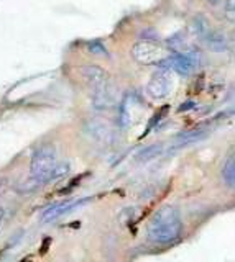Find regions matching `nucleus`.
<instances>
[{"instance_id": "nucleus-14", "label": "nucleus", "mask_w": 235, "mask_h": 262, "mask_svg": "<svg viewBox=\"0 0 235 262\" xmlns=\"http://www.w3.org/2000/svg\"><path fill=\"white\" fill-rule=\"evenodd\" d=\"M130 121H132V115H130V108H128V98H125L119 110V125L122 128H127L130 125Z\"/></svg>"}, {"instance_id": "nucleus-5", "label": "nucleus", "mask_w": 235, "mask_h": 262, "mask_svg": "<svg viewBox=\"0 0 235 262\" xmlns=\"http://www.w3.org/2000/svg\"><path fill=\"white\" fill-rule=\"evenodd\" d=\"M173 89V76L168 69H158L151 74V77L147 84V94L155 98V100H161L169 95Z\"/></svg>"}, {"instance_id": "nucleus-10", "label": "nucleus", "mask_w": 235, "mask_h": 262, "mask_svg": "<svg viewBox=\"0 0 235 262\" xmlns=\"http://www.w3.org/2000/svg\"><path fill=\"white\" fill-rule=\"evenodd\" d=\"M89 199H83V200H77V202H64V203H56L53 207L48 208L45 213H43V221H53L56 218H60L64 213H69L74 208L81 207L83 203H87Z\"/></svg>"}, {"instance_id": "nucleus-11", "label": "nucleus", "mask_w": 235, "mask_h": 262, "mask_svg": "<svg viewBox=\"0 0 235 262\" xmlns=\"http://www.w3.org/2000/svg\"><path fill=\"white\" fill-rule=\"evenodd\" d=\"M221 179L225 184V187L235 190V154L229 156V158L224 161L222 169H221Z\"/></svg>"}, {"instance_id": "nucleus-12", "label": "nucleus", "mask_w": 235, "mask_h": 262, "mask_svg": "<svg viewBox=\"0 0 235 262\" xmlns=\"http://www.w3.org/2000/svg\"><path fill=\"white\" fill-rule=\"evenodd\" d=\"M191 28H192V33L196 35L199 39L206 35V33L212 28L210 27V23H209V20L206 18V15H196L192 18V21H191Z\"/></svg>"}, {"instance_id": "nucleus-20", "label": "nucleus", "mask_w": 235, "mask_h": 262, "mask_svg": "<svg viewBox=\"0 0 235 262\" xmlns=\"http://www.w3.org/2000/svg\"><path fill=\"white\" fill-rule=\"evenodd\" d=\"M207 2H209L210 5H217V4H219V0H207Z\"/></svg>"}, {"instance_id": "nucleus-3", "label": "nucleus", "mask_w": 235, "mask_h": 262, "mask_svg": "<svg viewBox=\"0 0 235 262\" xmlns=\"http://www.w3.org/2000/svg\"><path fill=\"white\" fill-rule=\"evenodd\" d=\"M201 66V56L194 51H184V53H174L169 54L166 59H163L158 68L160 69H168V71H176L181 76H189Z\"/></svg>"}, {"instance_id": "nucleus-8", "label": "nucleus", "mask_w": 235, "mask_h": 262, "mask_svg": "<svg viewBox=\"0 0 235 262\" xmlns=\"http://www.w3.org/2000/svg\"><path fill=\"white\" fill-rule=\"evenodd\" d=\"M81 74H83L84 80L92 90L101 89L109 84V74L102 68H99V66H84V68L81 69Z\"/></svg>"}, {"instance_id": "nucleus-15", "label": "nucleus", "mask_w": 235, "mask_h": 262, "mask_svg": "<svg viewBox=\"0 0 235 262\" xmlns=\"http://www.w3.org/2000/svg\"><path fill=\"white\" fill-rule=\"evenodd\" d=\"M87 51L91 53L92 56H97V57H107L109 56V51L107 48L104 46V43H101V41H89L87 43Z\"/></svg>"}, {"instance_id": "nucleus-7", "label": "nucleus", "mask_w": 235, "mask_h": 262, "mask_svg": "<svg viewBox=\"0 0 235 262\" xmlns=\"http://www.w3.org/2000/svg\"><path fill=\"white\" fill-rule=\"evenodd\" d=\"M115 102H117V94L110 82L101 89L92 90V106L95 110H109L115 105Z\"/></svg>"}, {"instance_id": "nucleus-4", "label": "nucleus", "mask_w": 235, "mask_h": 262, "mask_svg": "<svg viewBox=\"0 0 235 262\" xmlns=\"http://www.w3.org/2000/svg\"><path fill=\"white\" fill-rule=\"evenodd\" d=\"M132 56L136 62L145 64V66H158L163 59L169 56L163 46H160L158 43L151 39L139 41L132 48Z\"/></svg>"}, {"instance_id": "nucleus-6", "label": "nucleus", "mask_w": 235, "mask_h": 262, "mask_svg": "<svg viewBox=\"0 0 235 262\" xmlns=\"http://www.w3.org/2000/svg\"><path fill=\"white\" fill-rule=\"evenodd\" d=\"M84 131H86V135L91 139H94L95 143L110 144L113 141V129L109 123L104 120H99V118L89 120L84 126Z\"/></svg>"}, {"instance_id": "nucleus-18", "label": "nucleus", "mask_w": 235, "mask_h": 262, "mask_svg": "<svg viewBox=\"0 0 235 262\" xmlns=\"http://www.w3.org/2000/svg\"><path fill=\"white\" fill-rule=\"evenodd\" d=\"M4 218H5V210L0 207V226H2V223H4Z\"/></svg>"}, {"instance_id": "nucleus-16", "label": "nucleus", "mask_w": 235, "mask_h": 262, "mask_svg": "<svg viewBox=\"0 0 235 262\" xmlns=\"http://www.w3.org/2000/svg\"><path fill=\"white\" fill-rule=\"evenodd\" d=\"M224 12H225L227 20L235 23V0H227L225 7H224Z\"/></svg>"}, {"instance_id": "nucleus-13", "label": "nucleus", "mask_w": 235, "mask_h": 262, "mask_svg": "<svg viewBox=\"0 0 235 262\" xmlns=\"http://www.w3.org/2000/svg\"><path fill=\"white\" fill-rule=\"evenodd\" d=\"M161 152V144H153V146H148L145 147L143 151H140L139 154H136V161L140 162H147L153 158H156V156Z\"/></svg>"}, {"instance_id": "nucleus-9", "label": "nucleus", "mask_w": 235, "mask_h": 262, "mask_svg": "<svg viewBox=\"0 0 235 262\" xmlns=\"http://www.w3.org/2000/svg\"><path fill=\"white\" fill-rule=\"evenodd\" d=\"M202 45H204L209 51L212 53H225L229 49V39L222 31L210 28L204 36L201 38Z\"/></svg>"}, {"instance_id": "nucleus-19", "label": "nucleus", "mask_w": 235, "mask_h": 262, "mask_svg": "<svg viewBox=\"0 0 235 262\" xmlns=\"http://www.w3.org/2000/svg\"><path fill=\"white\" fill-rule=\"evenodd\" d=\"M230 41H232V45L235 46V31H232V35H230Z\"/></svg>"}, {"instance_id": "nucleus-2", "label": "nucleus", "mask_w": 235, "mask_h": 262, "mask_svg": "<svg viewBox=\"0 0 235 262\" xmlns=\"http://www.w3.org/2000/svg\"><path fill=\"white\" fill-rule=\"evenodd\" d=\"M69 172V166L64 162H58L56 151L53 146H42L31 156L30 176L35 184L45 185L53 180L64 177Z\"/></svg>"}, {"instance_id": "nucleus-1", "label": "nucleus", "mask_w": 235, "mask_h": 262, "mask_svg": "<svg viewBox=\"0 0 235 262\" xmlns=\"http://www.w3.org/2000/svg\"><path fill=\"white\" fill-rule=\"evenodd\" d=\"M183 228L184 225L180 208L176 205H165L151 216L147 228V236L151 243L168 244L181 236Z\"/></svg>"}, {"instance_id": "nucleus-17", "label": "nucleus", "mask_w": 235, "mask_h": 262, "mask_svg": "<svg viewBox=\"0 0 235 262\" xmlns=\"http://www.w3.org/2000/svg\"><path fill=\"white\" fill-rule=\"evenodd\" d=\"M194 103L192 102H188V103H184V105H181V108H180V112H184V110H189V106H192Z\"/></svg>"}]
</instances>
